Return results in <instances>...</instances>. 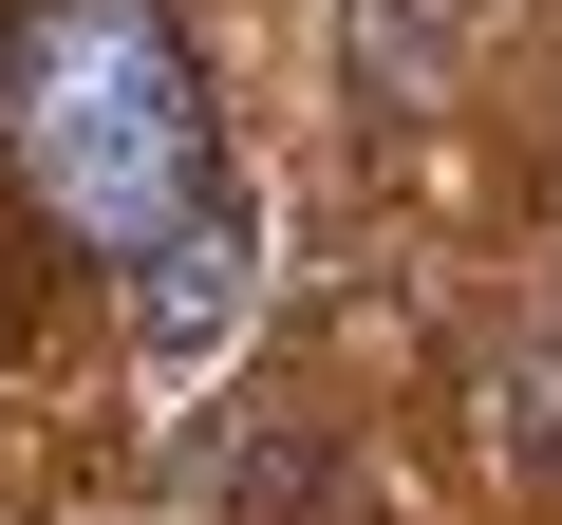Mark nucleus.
I'll use <instances>...</instances> for the list:
<instances>
[{
  "mask_svg": "<svg viewBox=\"0 0 562 525\" xmlns=\"http://www.w3.org/2000/svg\"><path fill=\"white\" fill-rule=\"evenodd\" d=\"M244 262H262V244H244V206H206V225H169V244H150V338H169V357H206V338L244 320Z\"/></svg>",
  "mask_w": 562,
  "mask_h": 525,
  "instance_id": "f03ea898",
  "label": "nucleus"
},
{
  "mask_svg": "<svg viewBox=\"0 0 562 525\" xmlns=\"http://www.w3.org/2000/svg\"><path fill=\"white\" fill-rule=\"evenodd\" d=\"M20 169L94 262H150L206 225V76L169 38V0H20Z\"/></svg>",
  "mask_w": 562,
  "mask_h": 525,
  "instance_id": "f257e3e1",
  "label": "nucleus"
}]
</instances>
